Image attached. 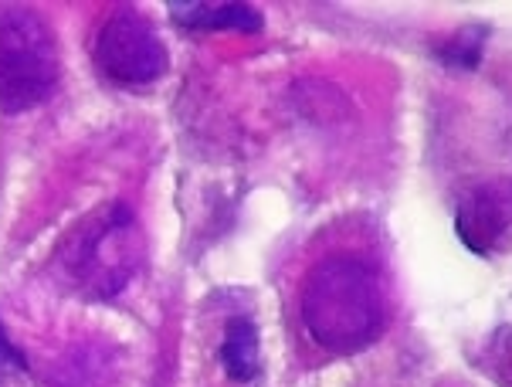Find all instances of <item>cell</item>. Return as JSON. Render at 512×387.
Listing matches in <instances>:
<instances>
[{
    "label": "cell",
    "mask_w": 512,
    "mask_h": 387,
    "mask_svg": "<svg viewBox=\"0 0 512 387\" xmlns=\"http://www.w3.org/2000/svg\"><path fill=\"white\" fill-rule=\"evenodd\" d=\"M302 323L329 354H360L380 337L387 299L380 275L357 255H329L302 286Z\"/></svg>",
    "instance_id": "cell-1"
},
{
    "label": "cell",
    "mask_w": 512,
    "mask_h": 387,
    "mask_svg": "<svg viewBox=\"0 0 512 387\" xmlns=\"http://www.w3.org/2000/svg\"><path fill=\"white\" fill-rule=\"evenodd\" d=\"M140 225L126 204H112L72 235L62 262L68 279L85 296L109 299L126 286L140 269Z\"/></svg>",
    "instance_id": "cell-2"
},
{
    "label": "cell",
    "mask_w": 512,
    "mask_h": 387,
    "mask_svg": "<svg viewBox=\"0 0 512 387\" xmlns=\"http://www.w3.org/2000/svg\"><path fill=\"white\" fill-rule=\"evenodd\" d=\"M62 58L45 21L24 7L0 11V113L41 106L58 85Z\"/></svg>",
    "instance_id": "cell-3"
},
{
    "label": "cell",
    "mask_w": 512,
    "mask_h": 387,
    "mask_svg": "<svg viewBox=\"0 0 512 387\" xmlns=\"http://www.w3.org/2000/svg\"><path fill=\"white\" fill-rule=\"evenodd\" d=\"M167 62V48L146 17L119 11L102 24L99 41H95V65L109 82L126 85V89L150 85L167 72Z\"/></svg>",
    "instance_id": "cell-4"
},
{
    "label": "cell",
    "mask_w": 512,
    "mask_h": 387,
    "mask_svg": "<svg viewBox=\"0 0 512 387\" xmlns=\"http://www.w3.org/2000/svg\"><path fill=\"white\" fill-rule=\"evenodd\" d=\"M455 231L475 255H492L512 231V180H485L465 194L455 214Z\"/></svg>",
    "instance_id": "cell-5"
},
{
    "label": "cell",
    "mask_w": 512,
    "mask_h": 387,
    "mask_svg": "<svg viewBox=\"0 0 512 387\" xmlns=\"http://www.w3.org/2000/svg\"><path fill=\"white\" fill-rule=\"evenodd\" d=\"M167 11L180 28L190 31H262V14L251 4H214V0H170Z\"/></svg>",
    "instance_id": "cell-6"
},
{
    "label": "cell",
    "mask_w": 512,
    "mask_h": 387,
    "mask_svg": "<svg viewBox=\"0 0 512 387\" xmlns=\"http://www.w3.org/2000/svg\"><path fill=\"white\" fill-rule=\"evenodd\" d=\"M221 364L231 381L245 384L258 374V330L248 316H231L224 326Z\"/></svg>",
    "instance_id": "cell-7"
},
{
    "label": "cell",
    "mask_w": 512,
    "mask_h": 387,
    "mask_svg": "<svg viewBox=\"0 0 512 387\" xmlns=\"http://www.w3.org/2000/svg\"><path fill=\"white\" fill-rule=\"evenodd\" d=\"M482 45H485V31H462L441 48V58L451 68H475L482 58Z\"/></svg>",
    "instance_id": "cell-8"
},
{
    "label": "cell",
    "mask_w": 512,
    "mask_h": 387,
    "mask_svg": "<svg viewBox=\"0 0 512 387\" xmlns=\"http://www.w3.org/2000/svg\"><path fill=\"white\" fill-rule=\"evenodd\" d=\"M24 371H28V360H24L21 350L14 347L4 330V323H0V384L11 381L14 374H24Z\"/></svg>",
    "instance_id": "cell-9"
}]
</instances>
